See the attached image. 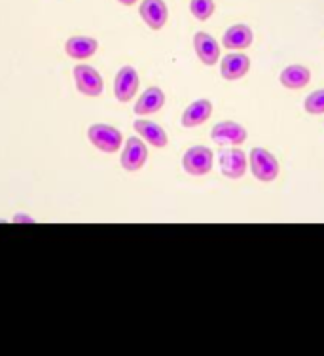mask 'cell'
Listing matches in <instances>:
<instances>
[{"label": "cell", "mask_w": 324, "mask_h": 356, "mask_svg": "<svg viewBox=\"0 0 324 356\" xmlns=\"http://www.w3.org/2000/svg\"><path fill=\"white\" fill-rule=\"evenodd\" d=\"M250 171L260 182H273L279 177V161L266 148L250 150Z\"/></svg>", "instance_id": "cell-1"}, {"label": "cell", "mask_w": 324, "mask_h": 356, "mask_svg": "<svg viewBox=\"0 0 324 356\" xmlns=\"http://www.w3.org/2000/svg\"><path fill=\"white\" fill-rule=\"evenodd\" d=\"M214 154L207 146H192L188 148L184 158H182V167L188 175L192 177H205L213 171Z\"/></svg>", "instance_id": "cell-2"}, {"label": "cell", "mask_w": 324, "mask_h": 356, "mask_svg": "<svg viewBox=\"0 0 324 356\" xmlns=\"http://www.w3.org/2000/svg\"><path fill=\"white\" fill-rule=\"evenodd\" d=\"M88 138L90 143L95 146L97 150L106 152V154H114L122 148V133L106 124H95L88 129Z\"/></svg>", "instance_id": "cell-3"}, {"label": "cell", "mask_w": 324, "mask_h": 356, "mask_svg": "<svg viewBox=\"0 0 324 356\" xmlns=\"http://www.w3.org/2000/svg\"><path fill=\"white\" fill-rule=\"evenodd\" d=\"M218 163H220V171L226 178L232 180H239L245 177L247 172V154L239 148H224L218 152Z\"/></svg>", "instance_id": "cell-4"}, {"label": "cell", "mask_w": 324, "mask_h": 356, "mask_svg": "<svg viewBox=\"0 0 324 356\" xmlns=\"http://www.w3.org/2000/svg\"><path fill=\"white\" fill-rule=\"evenodd\" d=\"M211 138L218 146H239L247 140V129L235 122H220L211 131Z\"/></svg>", "instance_id": "cell-5"}, {"label": "cell", "mask_w": 324, "mask_h": 356, "mask_svg": "<svg viewBox=\"0 0 324 356\" xmlns=\"http://www.w3.org/2000/svg\"><path fill=\"white\" fill-rule=\"evenodd\" d=\"M74 82L78 91L86 97H99L103 93V78L90 65H78L74 69Z\"/></svg>", "instance_id": "cell-6"}, {"label": "cell", "mask_w": 324, "mask_h": 356, "mask_svg": "<svg viewBox=\"0 0 324 356\" xmlns=\"http://www.w3.org/2000/svg\"><path fill=\"white\" fill-rule=\"evenodd\" d=\"M146 159H148V148L146 144L137 137H131L125 144L124 152H122V158L120 163L124 167L125 171L137 172L145 167Z\"/></svg>", "instance_id": "cell-7"}, {"label": "cell", "mask_w": 324, "mask_h": 356, "mask_svg": "<svg viewBox=\"0 0 324 356\" xmlns=\"http://www.w3.org/2000/svg\"><path fill=\"white\" fill-rule=\"evenodd\" d=\"M138 74L133 67H122L118 70L116 80H114V95L120 103H129L133 97L137 95L138 89Z\"/></svg>", "instance_id": "cell-8"}, {"label": "cell", "mask_w": 324, "mask_h": 356, "mask_svg": "<svg viewBox=\"0 0 324 356\" xmlns=\"http://www.w3.org/2000/svg\"><path fill=\"white\" fill-rule=\"evenodd\" d=\"M138 14L152 31L163 29L169 19V10L163 0H143L138 6Z\"/></svg>", "instance_id": "cell-9"}, {"label": "cell", "mask_w": 324, "mask_h": 356, "mask_svg": "<svg viewBox=\"0 0 324 356\" xmlns=\"http://www.w3.org/2000/svg\"><path fill=\"white\" fill-rule=\"evenodd\" d=\"M193 49H195V54L200 57V61L203 65H207V67H213L220 59V46H218V42L214 40L209 33H203V31L195 33V36H193Z\"/></svg>", "instance_id": "cell-10"}, {"label": "cell", "mask_w": 324, "mask_h": 356, "mask_svg": "<svg viewBox=\"0 0 324 356\" xmlns=\"http://www.w3.org/2000/svg\"><path fill=\"white\" fill-rule=\"evenodd\" d=\"M250 70V59L245 54H228L220 63V74L224 80L235 82L247 76Z\"/></svg>", "instance_id": "cell-11"}, {"label": "cell", "mask_w": 324, "mask_h": 356, "mask_svg": "<svg viewBox=\"0 0 324 356\" xmlns=\"http://www.w3.org/2000/svg\"><path fill=\"white\" fill-rule=\"evenodd\" d=\"M254 42V33L247 25H232L222 36V46L226 49H247Z\"/></svg>", "instance_id": "cell-12"}, {"label": "cell", "mask_w": 324, "mask_h": 356, "mask_svg": "<svg viewBox=\"0 0 324 356\" xmlns=\"http://www.w3.org/2000/svg\"><path fill=\"white\" fill-rule=\"evenodd\" d=\"M213 116V103L209 99H197L193 101L182 114V125L184 127H197L207 122Z\"/></svg>", "instance_id": "cell-13"}, {"label": "cell", "mask_w": 324, "mask_h": 356, "mask_svg": "<svg viewBox=\"0 0 324 356\" xmlns=\"http://www.w3.org/2000/svg\"><path fill=\"white\" fill-rule=\"evenodd\" d=\"M99 42L91 36H70L67 44H65V51L72 59H90L91 55H95Z\"/></svg>", "instance_id": "cell-14"}, {"label": "cell", "mask_w": 324, "mask_h": 356, "mask_svg": "<svg viewBox=\"0 0 324 356\" xmlns=\"http://www.w3.org/2000/svg\"><path fill=\"white\" fill-rule=\"evenodd\" d=\"M133 127L137 129L138 135L145 138L146 143L152 144L154 148H165L169 144V137H167L165 131L150 120H135Z\"/></svg>", "instance_id": "cell-15"}, {"label": "cell", "mask_w": 324, "mask_h": 356, "mask_svg": "<svg viewBox=\"0 0 324 356\" xmlns=\"http://www.w3.org/2000/svg\"><path fill=\"white\" fill-rule=\"evenodd\" d=\"M163 104H165V93L159 88H148L138 97L137 104H135V114H140V116L154 114L163 108Z\"/></svg>", "instance_id": "cell-16"}, {"label": "cell", "mask_w": 324, "mask_h": 356, "mask_svg": "<svg viewBox=\"0 0 324 356\" xmlns=\"http://www.w3.org/2000/svg\"><path fill=\"white\" fill-rule=\"evenodd\" d=\"M279 82L286 89H302L311 82V70L304 65H290L279 74Z\"/></svg>", "instance_id": "cell-17"}, {"label": "cell", "mask_w": 324, "mask_h": 356, "mask_svg": "<svg viewBox=\"0 0 324 356\" xmlns=\"http://www.w3.org/2000/svg\"><path fill=\"white\" fill-rule=\"evenodd\" d=\"M190 12L197 21L211 19L214 14V0H190Z\"/></svg>", "instance_id": "cell-18"}, {"label": "cell", "mask_w": 324, "mask_h": 356, "mask_svg": "<svg viewBox=\"0 0 324 356\" xmlns=\"http://www.w3.org/2000/svg\"><path fill=\"white\" fill-rule=\"evenodd\" d=\"M304 108L307 114H311V116L324 114V89H317V91H313L311 95L305 97Z\"/></svg>", "instance_id": "cell-19"}, {"label": "cell", "mask_w": 324, "mask_h": 356, "mask_svg": "<svg viewBox=\"0 0 324 356\" xmlns=\"http://www.w3.org/2000/svg\"><path fill=\"white\" fill-rule=\"evenodd\" d=\"M14 222H25V224H29V222H31V224H33V222H36L35 218H31V216H27V214H15L14 216Z\"/></svg>", "instance_id": "cell-20"}, {"label": "cell", "mask_w": 324, "mask_h": 356, "mask_svg": "<svg viewBox=\"0 0 324 356\" xmlns=\"http://www.w3.org/2000/svg\"><path fill=\"white\" fill-rule=\"evenodd\" d=\"M120 4H124V6H135L138 0H118Z\"/></svg>", "instance_id": "cell-21"}]
</instances>
